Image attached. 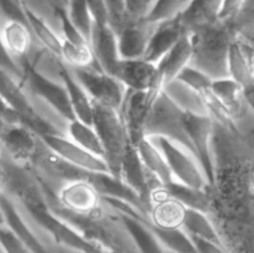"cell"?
I'll return each mask as SVG.
<instances>
[{
	"label": "cell",
	"mask_w": 254,
	"mask_h": 253,
	"mask_svg": "<svg viewBox=\"0 0 254 253\" xmlns=\"http://www.w3.org/2000/svg\"><path fill=\"white\" fill-rule=\"evenodd\" d=\"M17 184L7 179L31 218L43 228L55 242L78 253H107L98 243L86 237L75 226L58 214L30 186H24L19 178Z\"/></svg>",
	"instance_id": "1"
},
{
	"label": "cell",
	"mask_w": 254,
	"mask_h": 253,
	"mask_svg": "<svg viewBox=\"0 0 254 253\" xmlns=\"http://www.w3.org/2000/svg\"><path fill=\"white\" fill-rule=\"evenodd\" d=\"M189 34L192 50L190 64L212 79L228 77V51L235 38L229 22L217 18Z\"/></svg>",
	"instance_id": "2"
},
{
	"label": "cell",
	"mask_w": 254,
	"mask_h": 253,
	"mask_svg": "<svg viewBox=\"0 0 254 253\" xmlns=\"http://www.w3.org/2000/svg\"><path fill=\"white\" fill-rule=\"evenodd\" d=\"M92 126L102 145L109 173L119 178L123 157L131 143L118 110L93 102Z\"/></svg>",
	"instance_id": "3"
},
{
	"label": "cell",
	"mask_w": 254,
	"mask_h": 253,
	"mask_svg": "<svg viewBox=\"0 0 254 253\" xmlns=\"http://www.w3.org/2000/svg\"><path fill=\"white\" fill-rule=\"evenodd\" d=\"M184 113L185 111L161 89L155 98L147 121L145 137H164L170 139L185 146L193 154L185 128Z\"/></svg>",
	"instance_id": "4"
},
{
	"label": "cell",
	"mask_w": 254,
	"mask_h": 253,
	"mask_svg": "<svg viewBox=\"0 0 254 253\" xmlns=\"http://www.w3.org/2000/svg\"><path fill=\"white\" fill-rule=\"evenodd\" d=\"M147 138L163 154L174 181L195 189L209 190L207 180L197 159L189 149L164 137Z\"/></svg>",
	"instance_id": "5"
},
{
	"label": "cell",
	"mask_w": 254,
	"mask_h": 253,
	"mask_svg": "<svg viewBox=\"0 0 254 253\" xmlns=\"http://www.w3.org/2000/svg\"><path fill=\"white\" fill-rule=\"evenodd\" d=\"M70 69L94 103L119 110L127 89L121 81L96 66Z\"/></svg>",
	"instance_id": "6"
},
{
	"label": "cell",
	"mask_w": 254,
	"mask_h": 253,
	"mask_svg": "<svg viewBox=\"0 0 254 253\" xmlns=\"http://www.w3.org/2000/svg\"><path fill=\"white\" fill-rule=\"evenodd\" d=\"M23 72V81L28 83L30 89L46 101L66 122L75 119L66 90L63 83H59L40 72L26 58L20 60Z\"/></svg>",
	"instance_id": "7"
},
{
	"label": "cell",
	"mask_w": 254,
	"mask_h": 253,
	"mask_svg": "<svg viewBox=\"0 0 254 253\" xmlns=\"http://www.w3.org/2000/svg\"><path fill=\"white\" fill-rule=\"evenodd\" d=\"M160 90L126 89L118 112L127 131L130 143L134 146L145 138L147 121L155 98Z\"/></svg>",
	"instance_id": "8"
},
{
	"label": "cell",
	"mask_w": 254,
	"mask_h": 253,
	"mask_svg": "<svg viewBox=\"0 0 254 253\" xmlns=\"http://www.w3.org/2000/svg\"><path fill=\"white\" fill-rule=\"evenodd\" d=\"M184 123L192 152L197 159L210 188L214 181V166L211 150V117L204 114L185 112Z\"/></svg>",
	"instance_id": "9"
},
{
	"label": "cell",
	"mask_w": 254,
	"mask_h": 253,
	"mask_svg": "<svg viewBox=\"0 0 254 253\" xmlns=\"http://www.w3.org/2000/svg\"><path fill=\"white\" fill-rule=\"evenodd\" d=\"M42 143L65 163L91 173H109L104 160L79 147L59 132L39 136Z\"/></svg>",
	"instance_id": "10"
},
{
	"label": "cell",
	"mask_w": 254,
	"mask_h": 253,
	"mask_svg": "<svg viewBox=\"0 0 254 253\" xmlns=\"http://www.w3.org/2000/svg\"><path fill=\"white\" fill-rule=\"evenodd\" d=\"M112 75L121 81L127 89L160 90L163 86L157 64L144 58H121Z\"/></svg>",
	"instance_id": "11"
},
{
	"label": "cell",
	"mask_w": 254,
	"mask_h": 253,
	"mask_svg": "<svg viewBox=\"0 0 254 253\" xmlns=\"http://www.w3.org/2000/svg\"><path fill=\"white\" fill-rule=\"evenodd\" d=\"M58 202L62 208L81 215L92 214L104 204L102 196L87 181L65 182L58 193Z\"/></svg>",
	"instance_id": "12"
},
{
	"label": "cell",
	"mask_w": 254,
	"mask_h": 253,
	"mask_svg": "<svg viewBox=\"0 0 254 253\" xmlns=\"http://www.w3.org/2000/svg\"><path fill=\"white\" fill-rule=\"evenodd\" d=\"M0 144L4 153L17 165H26L33 162L39 150L40 138L24 124L9 123L0 136Z\"/></svg>",
	"instance_id": "13"
},
{
	"label": "cell",
	"mask_w": 254,
	"mask_h": 253,
	"mask_svg": "<svg viewBox=\"0 0 254 253\" xmlns=\"http://www.w3.org/2000/svg\"><path fill=\"white\" fill-rule=\"evenodd\" d=\"M228 74L243 89L248 101L254 97V66L252 43L234 38L228 51Z\"/></svg>",
	"instance_id": "14"
},
{
	"label": "cell",
	"mask_w": 254,
	"mask_h": 253,
	"mask_svg": "<svg viewBox=\"0 0 254 253\" xmlns=\"http://www.w3.org/2000/svg\"><path fill=\"white\" fill-rule=\"evenodd\" d=\"M89 47L96 65L103 71L112 74L121 60L117 35L108 24L93 26Z\"/></svg>",
	"instance_id": "15"
},
{
	"label": "cell",
	"mask_w": 254,
	"mask_h": 253,
	"mask_svg": "<svg viewBox=\"0 0 254 253\" xmlns=\"http://www.w3.org/2000/svg\"><path fill=\"white\" fill-rule=\"evenodd\" d=\"M157 24L146 19L128 20L117 33V43L122 59L143 58L147 44Z\"/></svg>",
	"instance_id": "16"
},
{
	"label": "cell",
	"mask_w": 254,
	"mask_h": 253,
	"mask_svg": "<svg viewBox=\"0 0 254 253\" xmlns=\"http://www.w3.org/2000/svg\"><path fill=\"white\" fill-rule=\"evenodd\" d=\"M187 33L189 32L183 25L180 16L158 23L150 37L143 58L151 63H157Z\"/></svg>",
	"instance_id": "17"
},
{
	"label": "cell",
	"mask_w": 254,
	"mask_h": 253,
	"mask_svg": "<svg viewBox=\"0 0 254 253\" xmlns=\"http://www.w3.org/2000/svg\"><path fill=\"white\" fill-rule=\"evenodd\" d=\"M59 75L66 90L75 119L92 125L93 101L74 77L70 67L62 61L59 63Z\"/></svg>",
	"instance_id": "18"
},
{
	"label": "cell",
	"mask_w": 254,
	"mask_h": 253,
	"mask_svg": "<svg viewBox=\"0 0 254 253\" xmlns=\"http://www.w3.org/2000/svg\"><path fill=\"white\" fill-rule=\"evenodd\" d=\"M191 53L190 34L187 33L156 63L162 77L163 85L175 79L181 70L190 64Z\"/></svg>",
	"instance_id": "19"
},
{
	"label": "cell",
	"mask_w": 254,
	"mask_h": 253,
	"mask_svg": "<svg viewBox=\"0 0 254 253\" xmlns=\"http://www.w3.org/2000/svg\"><path fill=\"white\" fill-rule=\"evenodd\" d=\"M187 207L176 199L165 195L152 202L148 222L158 228H182Z\"/></svg>",
	"instance_id": "20"
},
{
	"label": "cell",
	"mask_w": 254,
	"mask_h": 253,
	"mask_svg": "<svg viewBox=\"0 0 254 253\" xmlns=\"http://www.w3.org/2000/svg\"><path fill=\"white\" fill-rule=\"evenodd\" d=\"M166 195L176 199L189 209L200 211L208 215L211 211V196L208 190L195 189L176 181L163 185Z\"/></svg>",
	"instance_id": "21"
},
{
	"label": "cell",
	"mask_w": 254,
	"mask_h": 253,
	"mask_svg": "<svg viewBox=\"0 0 254 253\" xmlns=\"http://www.w3.org/2000/svg\"><path fill=\"white\" fill-rule=\"evenodd\" d=\"M0 33L5 50L14 60L26 58L32 47V32L27 24L6 20Z\"/></svg>",
	"instance_id": "22"
},
{
	"label": "cell",
	"mask_w": 254,
	"mask_h": 253,
	"mask_svg": "<svg viewBox=\"0 0 254 253\" xmlns=\"http://www.w3.org/2000/svg\"><path fill=\"white\" fill-rule=\"evenodd\" d=\"M162 90L185 112L209 115L203 97L183 81L175 78L164 84Z\"/></svg>",
	"instance_id": "23"
},
{
	"label": "cell",
	"mask_w": 254,
	"mask_h": 253,
	"mask_svg": "<svg viewBox=\"0 0 254 253\" xmlns=\"http://www.w3.org/2000/svg\"><path fill=\"white\" fill-rule=\"evenodd\" d=\"M223 0H190L188 7L180 15L188 32L210 23L218 18Z\"/></svg>",
	"instance_id": "24"
},
{
	"label": "cell",
	"mask_w": 254,
	"mask_h": 253,
	"mask_svg": "<svg viewBox=\"0 0 254 253\" xmlns=\"http://www.w3.org/2000/svg\"><path fill=\"white\" fill-rule=\"evenodd\" d=\"M135 147L146 169L156 177L162 185L174 181L166 159L149 138H143Z\"/></svg>",
	"instance_id": "25"
},
{
	"label": "cell",
	"mask_w": 254,
	"mask_h": 253,
	"mask_svg": "<svg viewBox=\"0 0 254 253\" xmlns=\"http://www.w3.org/2000/svg\"><path fill=\"white\" fill-rule=\"evenodd\" d=\"M182 229L190 236L210 242L225 250L221 238L210 218L200 211L187 208Z\"/></svg>",
	"instance_id": "26"
},
{
	"label": "cell",
	"mask_w": 254,
	"mask_h": 253,
	"mask_svg": "<svg viewBox=\"0 0 254 253\" xmlns=\"http://www.w3.org/2000/svg\"><path fill=\"white\" fill-rule=\"evenodd\" d=\"M25 16L27 25L33 35L41 42V44L54 56L60 59L62 51V38L59 37L52 28L38 16L25 3Z\"/></svg>",
	"instance_id": "27"
},
{
	"label": "cell",
	"mask_w": 254,
	"mask_h": 253,
	"mask_svg": "<svg viewBox=\"0 0 254 253\" xmlns=\"http://www.w3.org/2000/svg\"><path fill=\"white\" fill-rule=\"evenodd\" d=\"M66 137L87 152L103 159V149L92 125L77 119L67 122Z\"/></svg>",
	"instance_id": "28"
},
{
	"label": "cell",
	"mask_w": 254,
	"mask_h": 253,
	"mask_svg": "<svg viewBox=\"0 0 254 253\" xmlns=\"http://www.w3.org/2000/svg\"><path fill=\"white\" fill-rule=\"evenodd\" d=\"M210 90L228 111H234L247 100L242 87L229 76L213 79Z\"/></svg>",
	"instance_id": "29"
},
{
	"label": "cell",
	"mask_w": 254,
	"mask_h": 253,
	"mask_svg": "<svg viewBox=\"0 0 254 253\" xmlns=\"http://www.w3.org/2000/svg\"><path fill=\"white\" fill-rule=\"evenodd\" d=\"M235 38L253 43L254 41V0H243L238 9L226 18Z\"/></svg>",
	"instance_id": "30"
},
{
	"label": "cell",
	"mask_w": 254,
	"mask_h": 253,
	"mask_svg": "<svg viewBox=\"0 0 254 253\" xmlns=\"http://www.w3.org/2000/svg\"><path fill=\"white\" fill-rule=\"evenodd\" d=\"M65 12L70 22L89 44L94 26V21L85 1L68 0Z\"/></svg>",
	"instance_id": "31"
},
{
	"label": "cell",
	"mask_w": 254,
	"mask_h": 253,
	"mask_svg": "<svg viewBox=\"0 0 254 253\" xmlns=\"http://www.w3.org/2000/svg\"><path fill=\"white\" fill-rule=\"evenodd\" d=\"M60 60L69 67H98L95 63L94 57L89 46L73 45L63 39Z\"/></svg>",
	"instance_id": "32"
},
{
	"label": "cell",
	"mask_w": 254,
	"mask_h": 253,
	"mask_svg": "<svg viewBox=\"0 0 254 253\" xmlns=\"http://www.w3.org/2000/svg\"><path fill=\"white\" fill-rule=\"evenodd\" d=\"M190 0H156L146 20L158 24L180 16Z\"/></svg>",
	"instance_id": "33"
},
{
	"label": "cell",
	"mask_w": 254,
	"mask_h": 253,
	"mask_svg": "<svg viewBox=\"0 0 254 253\" xmlns=\"http://www.w3.org/2000/svg\"><path fill=\"white\" fill-rule=\"evenodd\" d=\"M176 78L197 91L201 96L210 90L213 80L206 73L190 64H188L185 68H183Z\"/></svg>",
	"instance_id": "34"
},
{
	"label": "cell",
	"mask_w": 254,
	"mask_h": 253,
	"mask_svg": "<svg viewBox=\"0 0 254 253\" xmlns=\"http://www.w3.org/2000/svg\"><path fill=\"white\" fill-rule=\"evenodd\" d=\"M106 16H107V24L110 28L117 33L123 28V26L128 21V13L126 9L125 0H103Z\"/></svg>",
	"instance_id": "35"
},
{
	"label": "cell",
	"mask_w": 254,
	"mask_h": 253,
	"mask_svg": "<svg viewBox=\"0 0 254 253\" xmlns=\"http://www.w3.org/2000/svg\"><path fill=\"white\" fill-rule=\"evenodd\" d=\"M0 246L4 253H32L26 243L7 224L0 229Z\"/></svg>",
	"instance_id": "36"
},
{
	"label": "cell",
	"mask_w": 254,
	"mask_h": 253,
	"mask_svg": "<svg viewBox=\"0 0 254 253\" xmlns=\"http://www.w3.org/2000/svg\"><path fill=\"white\" fill-rule=\"evenodd\" d=\"M55 13H56L57 17L59 18V21L61 24L63 40L67 41V42H69L73 45H77V46H89V44L86 42V40L82 37V35L78 32V30L70 22L64 9L56 10Z\"/></svg>",
	"instance_id": "37"
},
{
	"label": "cell",
	"mask_w": 254,
	"mask_h": 253,
	"mask_svg": "<svg viewBox=\"0 0 254 253\" xmlns=\"http://www.w3.org/2000/svg\"><path fill=\"white\" fill-rule=\"evenodd\" d=\"M0 12L7 20H15L27 24L25 1L23 0H0Z\"/></svg>",
	"instance_id": "38"
},
{
	"label": "cell",
	"mask_w": 254,
	"mask_h": 253,
	"mask_svg": "<svg viewBox=\"0 0 254 253\" xmlns=\"http://www.w3.org/2000/svg\"><path fill=\"white\" fill-rule=\"evenodd\" d=\"M155 1L156 0H125L128 18L130 20L146 19Z\"/></svg>",
	"instance_id": "39"
},
{
	"label": "cell",
	"mask_w": 254,
	"mask_h": 253,
	"mask_svg": "<svg viewBox=\"0 0 254 253\" xmlns=\"http://www.w3.org/2000/svg\"><path fill=\"white\" fill-rule=\"evenodd\" d=\"M0 68L10 73L18 81H23V72L20 64L5 50L0 33Z\"/></svg>",
	"instance_id": "40"
},
{
	"label": "cell",
	"mask_w": 254,
	"mask_h": 253,
	"mask_svg": "<svg viewBox=\"0 0 254 253\" xmlns=\"http://www.w3.org/2000/svg\"><path fill=\"white\" fill-rule=\"evenodd\" d=\"M87 4L95 25L107 24V16L103 0H84Z\"/></svg>",
	"instance_id": "41"
},
{
	"label": "cell",
	"mask_w": 254,
	"mask_h": 253,
	"mask_svg": "<svg viewBox=\"0 0 254 253\" xmlns=\"http://www.w3.org/2000/svg\"><path fill=\"white\" fill-rule=\"evenodd\" d=\"M243 0H223L218 14L219 19H226L230 17L241 5Z\"/></svg>",
	"instance_id": "42"
},
{
	"label": "cell",
	"mask_w": 254,
	"mask_h": 253,
	"mask_svg": "<svg viewBox=\"0 0 254 253\" xmlns=\"http://www.w3.org/2000/svg\"><path fill=\"white\" fill-rule=\"evenodd\" d=\"M50 4L54 8V10H60V9H66L68 0H49Z\"/></svg>",
	"instance_id": "43"
},
{
	"label": "cell",
	"mask_w": 254,
	"mask_h": 253,
	"mask_svg": "<svg viewBox=\"0 0 254 253\" xmlns=\"http://www.w3.org/2000/svg\"><path fill=\"white\" fill-rule=\"evenodd\" d=\"M7 186V175L3 166L0 164V193L5 192L4 189Z\"/></svg>",
	"instance_id": "44"
},
{
	"label": "cell",
	"mask_w": 254,
	"mask_h": 253,
	"mask_svg": "<svg viewBox=\"0 0 254 253\" xmlns=\"http://www.w3.org/2000/svg\"><path fill=\"white\" fill-rule=\"evenodd\" d=\"M6 225V220H5V216H4V213H3V210L1 208V205H0V229Z\"/></svg>",
	"instance_id": "45"
},
{
	"label": "cell",
	"mask_w": 254,
	"mask_h": 253,
	"mask_svg": "<svg viewBox=\"0 0 254 253\" xmlns=\"http://www.w3.org/2000/svg\"><path fill=\"white\" fill-rule=\"evenodd\" d=\"M3 156H4V150H3V148H2V146H1V144H0V161L2 160Z\"/></svg>",
	"instance_id": "46"
}]
</instances>
